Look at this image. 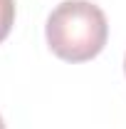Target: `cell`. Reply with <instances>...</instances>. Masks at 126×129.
Listing matches in <instances>:
<instances>
[{
    "label": "cell",
    "mask_w": 126,
    "mask_h": 129,
    "mask_svg": "<svg viewBox=\"0 0 126 129\" xmlns=\"http://www.w3.org/2000/svg\"><path fill=\"white\" fill-rule=\"evenodd\" d=\"M0 129H5V122H3V117H0Z\"/></svg>",
    "instance_id": "3957f363"
},
{
    "label": "cell",
    "mask_w": 126,
    "mask_h": 129,
    "mask_svg": "<svg viewBox=\"0 0 126 129\" xmlns=\"http://www.w3.org/2000/svg\"><path fill=\"white\" fill-rule=\"evenodd\" d=\"M45 37L59 60L87 62L104 50L109 22L104 10L92 0H64L49 13Z\"/></svg>",
    "instance_id": "6da1fadb"
},
{
    "label": "cell",
    "mask_w": 126,
    "mask_h": 129,
    "mask_svg": "<svg viewBox=\"0 0 126 129\" xmlns=\"http://www.w3.org/2000/svg\"><path fill=\"white\" fill-rule=\"evenodd\" d=\"M15 22V0H0V42L10 35Z\"/></svg>",
    "instance_id": "7a4b0ae2"
},
{
    "label": "cell",
    "mask_w": 126,
    "mask_h": 129,
    "mask_svg": "<svg viewBox=\"0 0 126 129\" xmlns=\"http://www.w3.org/2000/svg\"><path fill=\"white\" fill-rule=\"evenodd\" d=\"M124 72H126V57H124Z\"/></svg>",
    "instance_id": "277c9868"
}]
</instances>
